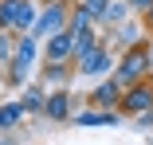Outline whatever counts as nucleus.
<instances>
[{
	"mask_svg": "<svg viewBox=\"0 0 153 145\" xmlns=\"http://www.w3.org/2000/svg\"><path fill=\"white\" fill-rule=\"evenodd\" d=\"M149 71H153V47H149V43H137V47H130V51L118 55V67H114L110 78L122 86V90H126V86L149 78Z\"/></svg>",
	"mask_w": 153,
	"mask_h": 145,
	"instance_id": "nucleus-1",
	"label": "nucleus"
},
{
	"mask_svg": "<svg viewBox=\"0 0 153 145\" xmlns=\"http://www.w3.org/2000/svg\"><path fill=\"white\" fill-rule=\"evenodd\" d=\"M36 55H39V39H36L32 32H24L20 43H16L12 63H8V71H4V82L24 90V86H27V75H32V67H36Z\"/></svg>",
	"mask_w": 153,
	"mask_h": 145,
	"instance_id": "nucleus-2",
	"label": "nucleus"
},
{
	"mask_svg": "<svg viewBox=\"0 0 153 145\" xmlns=\"http://www.w3.org/2000/svg\"><path fill=\"white\" fill-rule=\"evenodd\" d=\"M39 20L36 0H0V32H32Z\"/></svg>",
	"mask_w": 153,
	"mask_h": 145,
	"instance_id": "nucleus-3",
	"label": "nucleus"
},
{
	"mask_svg": "<svg viewBox=\"0 0 153 145\" xmlns=\"http://www.w3.org/2000/svg\"><path fill=\"white\" fill-rule=\"evenodd\" d=\"M67 20H71V8H67V0H55V4H43V12H39L36 27H32V36H36L39 43H47L51 36L67 32Z\"/></svg>",
	"mask_w": 153,
	"mask_h": 145,
	"instance_id": "nucleus-4",
	"label": "nucleus"
},
{
	"mask_svg": "<svg viewBox=\"0 0 153 145\" xmlns=\"http://www.w3.org/2000/svg\"><path fill=\"white\" fill-rule=\"evenodd\" d=\"M114 67H118L114 47H106V43H98L90 55L75 59V75H86V78H106V75H114Z\"/></svg>",
	"mask_w": 153,
	"mask_h": 145,
	"instance_id": "nucleus-5",
	"label": "nucleus"
},
{
	"mask_svg": "<svg viewBox=\"0 0 153 145\" xmlns=\"http://www.w3.org/2000/svg\"><path fill=\"white\" fill-rule=\"evenodd\" d=\"M153 110V75L126 86L122 90V102H118V114H130V118H137V114H149Z\"/></svg>",
	"mask_w": 153,
	"mask_h": 145,
	"instance_id": "nucleus-6",
	"label": "nucleus"
},
{
	"mask_svg": "<svg viewBox=\"0 0 153 145\" xmlns=\"http://www.w3.org/2000/svg\"><path fill=\"white\" fill-rule=\"evenodd\" d=\"M75 59V32H59L43 43V63H71Z\"/></svg>",
	"mask_w": 153,
	"mask_h": 145,
	"instance_id": "nucleus-7",
	"label": "nucleus"
},
{
	"mask_svg": "<svg viewBox=\"0 0 153 145\" xmlns=\"http://www.w3.org/2000/svg\"><path fill=\"white\" fill-rule=\"evenodd\" d=\"M43 118H51V122H71V118H75L71 90H51V94H47V106H43Z\"/></svg>",
	"mask_w": 153,
	"mask_h": 145,
	"instance_id": "nucleus-8",
	"label": "nucleus"
},
{
	"mask_svg": "<svg viewBox=\"0 0 153 145\" xmlns=\"http://www.w3.org/2000/svg\"><path fill=\"white\" fill-rule=\"evenodd\" d=\"M118 102H122V86H118L114 78H102V82L90 86V106H98V110H118Z\"/></svg>",
	"mask_w": 153,
	"mask_h": 145,
	"instance_id": "nucleus-9",
	"label": "nucleus"
},
{
	"mask_svg": "<svg viewBox=\"0 0 153 145\" xmlns=\"http://www.w3.org/2000/svg\"><path fill=\"white\" fill-rule=\"evenodd\" d=\"M79 129H90V126H118L122 122V114L118 110H98V106H86V110H79L75 118H71Z\"/></svg>",
	"mask_w": 153,
	"mask_h": 145,
	"instance_id": "nucleus-10",
	"label": "nucleus"
},
{
	"mask_svg": "<svg viewBox=\"0 0 153 145\" xmlns=\"http://www.w3.org/2000/svg\"><path fill=\"white\" fill-rule=\"evenodd\" d=\"M67 78H71V63H43L39 71V82L51 90H67Z\"/></svg>",
	"mask_w": 153,
	"mask_h": 145,
	"instance_id": "nucleus-11",
	"label": "nucleus"
},
{
	"mask_svg": "<svg viewBox=\"0 0 153 145\" xmlns=\"http://www.w3.org/2000/svg\"><path fill=\"white\" fill-rule=\"evenodd\" d=\"M20 106H24L27 114H43V106H47V90H43V82H27L24 94H20Z\"/></svg>",
	"mask_w": 153,
	"mask_h": 145,
	"instance_id": "nucleus-12",
	"label": "nucleus"
},
{
	"mask_svg": "<svg viewBox=\"0 0 153 145\" xmlns=\"http://www.w3.org/2000/svg\"><path fill=\"white\" fill-rule=\"evenodd\" d=\"M24 118H27V110L20 106V98L16 102H0V133H12Z\"/></svg>",
	"mask_w": 153,
	"mask_h": 145,
	"instance_id": "nucleus-13",
	"label": "nucleus"
},
{
	"mask_svg": "<svg viewBox=\"0 0 153 145\" xmlns=\"http://www.w3.org/2000/svg\"><path fill=\"white\" fill-rule=\"evenodd\" d=\"M98 43H102V36H98V24H94V27H86V32H79V36H75V59H79V55H90Z\"/></svg>",
	"mask_w": 153,
	"mask_h": 145,
	"instance_id": "nucleus-14",
	"label": "nucleus"
},
{
	"mask_svg": "<svg viewBox=\"0 0 153 145\" xmlns=\"http://www.w3.org/2000/svg\"><path fill=\"white\" fill-rule=\"evenodd\" d=\"M126 20H130V0H114L110 12H106V20L98 27H118V24H126Z\"/></svg>",
	"mask_w": 153,
	"mask_h": 145,
	"instance_id": "nucleus-15",
	"label": "nucleus"
},
{
	"mask_svg": "<svg viewBox=\"0 0 153 145\" xmlns=\"http://www.w3.org/2000/svg\"><path fill=\"white\" fill-rule=\"evenodd\" d=\"M16 43H20V32H0V67L8 71L12 55H16Z\"/></svg>",
	"mask_w": 153,
	"mask_h": 145,
	"instance_id": "nucleus-16",
	"label": "nucleus"
},
{
	"mask_svg": "<svg viewBox=\"0 0 153 145\" xmlns=\"http://www.w3.org/2000/svg\"><path fill=\"white\" fill-rule=\"evenodd\" d=\"M67 27L79 36V32H86V27H94V16H90L82 4H75V8H71V20H67Z\"/></svg>",
	"mask_w": 153,
	"mask_h": 145,
	"instance_id": "nucleus-17",
	"label": "nucleus"
},
{
	"mask_svg": "<svg viewBox=\"0 0 153 145\" xmlns=\"http://www.w3.org/2000/svg\"><path fill=\"white\" fill-rule=\"evenodd\" d=\"M110 4H114V0H82V8H86L90 16H94V24H102V20H106Z\"/></svg>",
	"mask_w": 153,
	"mask_h": 145,
	"instance_id": "nucleus-18",
	"label": "nucleus"
},
{
	"mask_svg": "<svg viewBox=\"0 0 153 145\" xmlns=\"http://www.w3.org/2000/svg\"><path fill=\"white\" fill-rule=\"evenodd\" d=\"M130 122H134L137 133H153V110H149V114H137V118H130Z\"/></svg>",
	"mask_w": 153,
	"mask_h": 145,
	"instance_id": "nucleus-19",
	"label": "nucleus"
},
{
	"mask_svg": "<svg viewBox=\"0 0 153 145\" xmlns=\"http://www.w3.org/2000/svg\"><path fill=\"white\" fill-rule=\"evenodd\" d=\"M149 4H153V0H130V12H145Z\"/></svg>",
	"mask_w": 153,
	"mask_h": 145,
	"instance_id": "nucleus-20",
	"label": "nucleus"
},
{
	"mask_svg": "<svg viewBox=\"0 0 153 145\" xmlns=\"http://www.w3.org/2000/svg\"><path fill=\"white\" fill-rule=\"evenodd\" d=\"M141 16H145V24H149V27H153V4H149V8H145V12H141Z\"/></svg>",
	"mask_w": 153,
	"mask_h": 145,
	"instance_id": "nucleus-21",
	"label": "nucleus"
},
{
	"mask_svg": "<svg viewBox=\"0 0 153 145\" xmlns=\"http://www.w3.org/2000/svg\"><path fill=\"white\" fill-rule=\"evenodd\" d=\"M0 145H16V141H12V137H8V133H0Z\"/></svg>",
	"mask_w": 153,
	"mask_h": 145,
	"instance_id": "nucleus-22",
	"label": "nucleus"
},
{
	"mask_svg": "<svg viewBox=\"0 0 153 145\" xmlns=\"http://www.w3.org/2000/svg\"><path fill=\"white\" fill-rule=\"evenodd\" d=\"M43 4H55V0H43Z\"/></svg>",
	"mask_w": 153,
	"mask_h": 145,
	"instance_id": "nucleus-23",
	"label": "nucleus"
},
{
	"mask_svg": "<svg viewBox=\"0 0 153 145\" xmlns=\"http://www.w3.org/2000/svg\"><path fill=\"white\" fill-rule=\"evenodd\" d=\"M0 71H4V67H0Z\"/></svg>",
	"mask_w": 153,
	"mask_h": 145,
	"instance_id": "nucleus-24",
	"label": "nucleus"
}]
</instances>
